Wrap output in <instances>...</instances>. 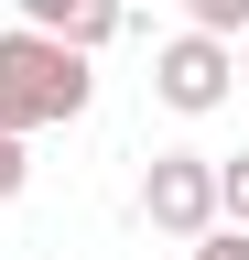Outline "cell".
Listing matches in <instances>:
<instances>
[{"mask_svg": "<svg viewBox=\"0 0 249 260\" xmlns=\"http://www.w3.org/2000/svg\"><path fill=\"white\" fill-rule=\"evenodd\" d=\"M228 87H238V44H228V32H195V22H184L173 44L152 54V98H163V109H184V119L228 109Z\"/></svg>", "mask_w": 249, "mask_h": 260, "instance_id": "obj_2", "label": "cell"}, {"mask_svg": "<svg viewBox=\"0 0 249 260\" xmlns=\"http://www.w3.org/2000/svg\"><path fill=\"white\" fill-rule=\"evenodd\" d=\"M141 217L163 228V239H195V228L217 217V162H206V152H152V174H141Z\"/></svg>", "mask_w": 249, "mask_h": 260, "instance_id": "obj_3", "label": "cell"}, {"mask_svg": "<svg viewBox=\"0 0 249 260\" xmlns=\"http://www.w3.org/2000/svg\"><path fill=\"white\" fill-rule=\"evenodd\" d=\"M238 76H249V22H238Z\"/></svg>", "mask_w": 249, "mask_h": 260, "instance_id": "obj_8", "label": "cell"}, {"mask_svg": "<svg viewBox=\"0 0 249 260\" xmlns=\"http://www.w3.org/2000/svg\"><path fill=\"white\" fill-rule=\"evenodd\" d=\"M22 22H33V32H65V44H87V54H98L109 32L130 22V0H22Z\"/></svg>", "mask_w": 249, "mask_h": 260, "instance_id": "obj_4", "label": "cell"}, {"mask_svg": "<svg viewBox=\"0 0 249 260\" xmlns=\"http://www.w3.org/2000/svg\"><path fill=\"white\" fill-rule=\"evenodd\" d=\"M217 217H238V228H249V152H238V162H217Z\"/></svg>", "mask_w": 249, "mask_h": 260, "instance_id": "obj_6", "label": "cell"}, {"mask_svg": "<svg viewBox=\"0 0 249 260\" xmlns=\"http://www.w3.org/2000/svg\"><path fill=\"white\" fill-rule=\"evenodd\" d=\"M184 22H195V32H228V44H238V22H249V0H184Z\"/></svg>", "mask_w": 249, "mask_h": 260, "instance_id": "obj_5", "label": "cell"}, {"mask_svg": "<svg viewBox=\"0 0 249 260\" xmlns=\"http://www.w3.org/2000/svg\"><path fill=\"white\" fill-rule=\"evenodd\" d=\"M87 98H98V76H87V44H65V32H0V130H65L87 119Z\"/></svg>", "mask_w": 249, "mask_h": 260, "instance_id": "obj_1", "label": "cell"}, {"mask_svg": "<svg viewBox=\"0 0 249 260\" xmlns=\"http://www.w3.org/2000/svg\"><path fill=\"white\" fill-rule=\"evenodd\" d=\"M22 174H33V162H22V130H0V206L22 195Z\"/></svg>", "mask_w": 249, "mask_h": 260, "instance_id": "obj_7", "label": "cell"}]
</instances>
